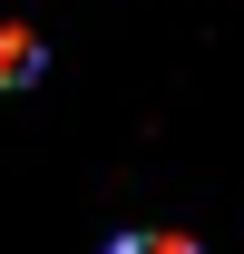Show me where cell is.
Returning a JSON list of instances; mask_svg holds the SVG:
<instances>
[{
    "label": "cell",
    "instance_id": "6da1fadb",
    "mask_svg": "<svg viewBox=\"0 0 244 254\" xmlns=\"http://www.w3.org/2000/svg\"><path fill=\"white\" fill-rule=\"evenodd\" d=\"M30 78H39V30L0 20V88H30Z\"/></svg>",
    "mask_w": 244,
    "mask_h": 254
}]
</instances>
